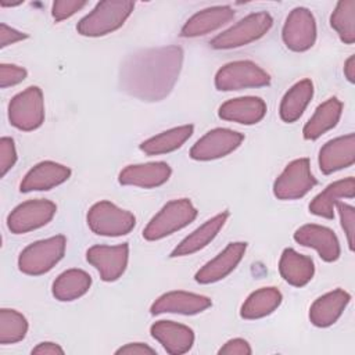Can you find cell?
I'll return each mask as SVG.
<instances>
[{
  "label": "cell",
  "mask_w": 355,
  "mask_h": 355,
  "mask_svg": "<svg viewBox=\"0 0 355 355\" xmlns=\"http://www.w3.org/2000/svg\"><path fill=\"white\" fill-rule=\"evenodd\" d=\"M330 25L341 42L352 44L355 42V0L338 1L330 15Z\"/></svg>",
  "instance_id": "32"
},
{
  "label": "cell",
  "mask_w": 355,
  "mask_h": 355,
  "mask_svg": "<svg viewBox=\"0 0 355 355\" xmlns=\"http://www.w3.org/2000/svg\"><path fill=\"white\" fill-rule=\"evenodd\" d=\"M32 354H35V355H64V349L55 343L44 341V343L37 344L32 349Z\"/></svg>",
  "instance_id": "41"
},
{
  "label": "cell",
  "mask_w": 355,
  "mask_h": 355,
  "mask_svg": "<svg viewBox=\"0 0 355 355\" xmlns=\"http://www.w3.org/2000/svg\"><path fill=\"white\" fill-rule=\"evenodd\" d=\"M269 85L270 75L250 60L227 62L219 68L215 75V87L220 92L263 87Z\"/></svg>",
  "instance_id": "7"
},
{
  "label": "cell",
  "mask_w": 355,
  "mask_h": 355,
  "mask_svg": "<svg viewBox=\"0 0 355 355\" xmlns=\"http://www.w3.org/2000/svg\"><path fill=\"white\" fill-rule=\"evenodd\" d=\"M28 333L26 318L10 308L0 309V344H15L25 338Z\"/></svg>",
  "instance_id": "33"
},
{
  "label": "cell",
  "mask_w": 355,
  "mask_h": 355,
  "mask_svg": "<svg viewBox=\"0 0 355 355\" xmlns=\"http://www.w3.org/2000/svg\"><path fill=\"white\" fill-rule=\"evenodd\" d=\"M234 18V10L229 6H214L204 8L190 17L182 26L180 36L198 37L219 29Z\"/></svg>",
  "instance_id": "23"
},
{
  "label": "cell",
  "mask_w": 355,
  "mask_h": 355,
  "mask_svg": "<svg viewBox=\"0 0 355 355\" xmlns=\"http://www.w3.org/2000/svg\"><path fill=\"white\" fill-rule=\"evenodd\" d=\"M338 215H340V222L344 229V233L347 236L348 247L351 251H354V233H355V209L352 205L337 201L336 204Z\"/></svg>",
  "instance_id": "34"
},
{
  "label": "cell",
  "mask_w": 355,
  "mask_h": 355,
  "mask_svg": "<svg viewBox=\"0 0 355 355\" xmlns=\"http://www.w3.org/2000/svg\"><path fill=\"white\" fill-rule=\"evenodd\" d=\"M294 240L304 247L316 250L319 257L326 262H334L340 258V241L336 233L326 226L315 223L304 225L295 230Z\"/></svg>",
  "instance_id": "16"
},
{
  "label": "cell",
  "mask_w": 355,
  "mask_h": 355,
  "mask_svg": "<svg viewBox=\"0 0 355 355\" xmlns=\"http://www.w3.org/2000/svg\"><path fill=\"white\" fill-rule=\"evenodd\" d=\"M343 112V103L337 97H330L322 103L308 119L302 129V136L305 140H316L330 129H333Z\"/></svg>",
  "instance_id": "27"
},
{
  "label": "cell",
  "mask_w": 355,
  "mask_h": 355,
  "mask_svg": "<svg viewBox=\"0 0 355 355\" xmlns=\"http://www.w3.org/2000/svg\"><path fill=\"white\" fill-rule=\"evenodd\" d=\"M266 103L261 97L245 96L225 101L219 107L218 115L223 121H230L241 125H254L263 119V116L266 115Z\"/></svg>",
  "instance_id": "21"
},
{
  "label": "cell",
  "mask_w": 355,
  "mask_h": 355,
  "mask_svg": "<svg viewBox=\"0 0 355 355\" xmlns=\"http://www.w3.org/2000/svg\"><path fill=\"white\" fill-rule=\"evenodd\" d=\"M279 273L294 287H304L315 275L313 261L293 248H284L279 261Z\"/></svg>",
  "instance_id": "26"
},
{
  "label": "cell",
  "mask_w": 355,
  "mask_h": 355,
  "mask_svg": "<svg viewBox=\"0 0 355 355\" xmlns=\"http://www.w3.org/2000/svg\"><path fill=\"white\" fill-rule=\"evenodd\" d=\"M10 123L24 132H31L44 122V100L40 87L29 86L15 94L8 103Z\"/></svg>",
  "instance_id": "8"
},
{
  "label": "cell",
  "mask_w": 355,
  "mask_h": 355,
  "mask_svg": "<svg viewBox=\"0 0 355 355\" xmlns=\"http://www.w3.org/2000/svg\"><path fill=\"white\" fill-rule=\"evenodd\" d=\"M247 250V243L236 241L227 244V247L220 251L215 258L208 261L194 276V280L200 284H211L225 279L230 275L236 266L243 259Z\"/></svg>",
  "instance_id": "14"
},
{
  "label": "cell",
  "mask_w": 355,
  "mask_h": 355,
  "mask_svg": "<svg viewBox=\"0 0 355 355\" xmlns=\"http://www.w3.org/2000/svg\"><path fill=\"white\" fill-rule=\"evenodd\" d=\"M150 333L171 355L186 354L194 344V331L189 326L173 320L155 322L151 324Z\"/></svg>",
  "instance_id": "19"
},
{
  "label": "cell",
  "mask_w": 355,
  "mask_h": 355,
  "mask_svg": "<svg viewBox=\"0 0 355 355\" xmlns=\"http://www.w3.org/2000/svg\"><path fill=\"white\" fill-rule=\"evenodd\" d=\"M272 25L273 18L269 12H252L232 25L229 29L216 35L211 40V47L216 50H227L250 44L266 35Z\"/></svg>",
  "instance_id": "5"
},
{
  "label": "cell",
  "mask_w": 355,
  "mask_h": 355,
  "mask_svg": "<svg viewBox=\"0 0 355 355\" xmlns=\"http://www.w3.org/2000/svg\"><path fill=\"white\" fill-rule=\"evenodd\" d=\"M67 239L62 234L35 241L21 251L18 257V268L25 275H44L62 259Z\"/></svg>",
  "instance_id": "4"
},
{
  "label": "cell",
  "mask_w": 355,
  "mask_h": 355,
  "mask_svg": "<svg viewBox=\"0 0 355 355\" xmlns=\"http://www.w3.org/2000/svg\"><path fill=\"white\" fill-rule=\"evenodd\" d=\"M172 169L164 161L128 165L119 172L118 180L123 186L154 189L162 186L171 178Z\"/></svg>",
  "instance_id": "20"
},
{
  "label": "cell",
  "mask_w": 355,
  "mask_h": 355,
  "mask_svg": "<svg viewBox=\"0 0 355 355\" xmlns=\"http://www.w3.org/2000/svg\"><path fill=\"white\" fill-rule=\"evenodd\" d=\"M92 286V277L82 269H68L60 273L51 286V293L55 300L67 302L85 295Z\"/></svg>",
  "instance_id": "29"
},
{
  "label": "cell",
  "mask_w": 355,
  "mask_h": 355,
  "mask_svg": "<svg viewBox=\"0 0 355 355\" xmlns=\"http://www.w3.org/2000/svg\"><path fill=\"white\" fill-rule=\"evenodd\" d=\"M244 140V135L227 128H216L207 132L190 148V157L196 161H211L229 155Z\"/></svg>",
  "instance_id": "12"
},
{
  "label": "cell",
  "mask_w": 355,
  "mask_h": 355,
  "mask_svg": "<svg viewBox=\"0 0 355 355\" xmlns=\"http://www.w3.org/2000/svg\"><path fill=\"white\" fill-rule=\"evenodd\" d=\"M219 355H251L252 349L244 338H232L226 341L218 351Z\"/></svg>",
  "instance_id": "38"
},
{
  "label": "cell",
  "mask_w": 355,
  "mask_h": 355,
  "mask_svg": "<svg viewBox=\"0 0 355 355\" xmlns=\"http://www.w3.org/2000/svg\"><path fill=\"white\" fill-rule=\"evenodd\" d=\"M69 176L71 169L68 166L54 161H42L28 171L19 184V190L22 193L51 190L67 182Z\"/></svg>",
  "instance_id": "18"
},
{
  "label": "cell",
  "mask_w": 355,
  "mask_h": 355,
  "mask_svg": "<svg viewBox=\"0 0 355 355\" xmlns=\"http://www.w3.org/2000/svg\"><path fill=\"white\" fill-rule=\"evenodd\" d=\"M355 162V135L336 137L324 143L319 151V168L324 175L345 169Z\"/></svg>",
  "instance_id": "17"
},
{
  "label": "cell",
  "mask_w": 355,
  "mask_h": 355,
  "mask_svg": "<svg viewBox=\"0 0 355 355\" xmlns=\"http://www.w3.org/2000/svg\"><path fill=\"white\" fill-rule=\"evenodd\" d=\"M17 162V150L14 140L11 137L0 139V176H6V173L15 165Z\"/></svg>",
  "instance_id": "36"
},
{
  "label": "cell",
  "mask_w": 355,
  "mask_h": 355,
  "mask_svg": "<svg viewBox=\"0 0 355 355\" xmlns=\"http://www.w3.org/2000/svg\"><path fill=\"white\" fill-rule=\"evenodd\" d=\"M344 75L348 79V82H355V55H349L348 60L344 64Z\"/></svg>",
  "instance_id": "42"
},
{
  "label": "cell",
  "mask_w": 355,
  "mask_h": 355,
  "mask_svg": "<svg viewBox=\"0 0 355 355\" xmlns=\"http://www.w3.org/2000/svg\"><path fill=\"white\" fill-rule=\"evenodd\" d=\"M193 125H183L161 132L140 144V150L147 155H161L180 148L193 135Z\"/></svg>",
  "instance_id": "31"
},
{
  "label": "cell",
  "mask_w": 355,
  "mask_h": 355,
  "mask_svg": "<svg viewBox=\"0 0 355 355\" xmlns=\"http://www.w3.org/2000/svg\"><path fill=\"white\" fill-rule=\"evenodd\" d=\"M19 4H22V1H18V3H7V1H0V6L1 7H15V6H19Z\"/></svg>",
  "instance_id": "43"
},
{
  "label": "cell",
  "mask_w": 355,
  "mask_h": 355,
  "mask_svg": "<svg viewBox=\"0 0 355 355\" xmlns=\"http://www.w3.org/2000/svg\"><path fill=\"white\" fill-rule=\"evenodd\" d=\"M212 305L211 298L189 293V291H169L159 295L150 306L151 315L159 313H180V315H197L204 312Z\"/></svg>",
  "instance_id": "15"
},
{
  "label": "cell",
  "mask_w": 355,
  "mask_h": 355,
  "mask_svg": "<svg viewBox=\"0 0 355 355\" xmlns=\"http://www.w3.org/2000/svg\"><path fill=\"white\" fill-rule=\"evenodd\" d=\"M57 205L50 200H28L17 205L7 216V227L14 234H24L47 225L55 215Z\"/></svg>",
  "instance_id": "10"
},
{
  "label": "cell",
  "mask_w": 355,
  "mask_h": 355,
  "mask_svg": "<svg viewBox=\"0 0 355 355\" xmlns=\"http://www.w3.org/2000/svg\"><path fill=\"white\" fill-rule=\"evenodd\" d=\"M282 39L287 49L301 53L309 50L316 42V21L313 14L305 7H297L287 15Z\"/></svg>",
  "instance_id": "11"
},
{
  "label": "cell",
  "mask_w": 355,
  "mask_h": 355,
  "mask_svg": "<svg viewBox=\"0 0 355 355\" xmlns=\"http://www.w3.org/2000/svg\"><path fill=\"white\" fill-rule=\"evenodd\" d=\"M355 197V179L348 176L345 179L336 180L330 183L323 191L313 197L309 202L311 214L333 219L334 218V207L340 198H354Z\"/></svg>",
  "instance_id": "25"
},
{
  "label": "cell",
  "mask_w": 355,
  "mask_h": 355,
  "mask_svg": "<svg viewBox=\"0 0 355 355\" xmlns=\"http://www.w3.org/2000/svg\"><path fill=\"white\" fill-rule=\"evenodd\" d=\"M89 229L97 236L118 237L125 236L136 226L132 212L122 209L111 201L103 200L90 207L86 215Z\"/></svg>",
  "instance_id": "6"
},
{
  "label": "cell",
  "mask_w": 355,
  "mask_h": 355,
  "mask_svg": "<svg viewBox=\"0 0 355 355\" xmlns=\"http://www.w3.org/2000/svg\"><path fill=\"white\" fill-rule=\"evenodd\" d=\"M28 35L24 33V32H19L6 24H0V47L4 49L10 44H14L19 40H24L26 39Z\"/></svg>",
  "instance_id": "39"
},
{
  "label": "cell",
  "mask_w": 355,
  "mask_h": 355,
  "mask_svg": "<svg viewBox=\"0 0 355 355\" xmlns=\"http://www.w3.org/2000/svg\"><path fill=\"white\" fill-rule=\"evenodd\" d=\"M282 300V293L276 287L258 288L251 293L243 302L240 316L247 320L265 318L279 308Z\"/></svg>",
  "instance_id": "30"
},
{
  "label": "cell",
  "mask_w": 355,
  "mask_h": 355,
  "mask_svg": "<svg viewBox=\"0 0 355 355\" xmlns=\"http://www.w3.org/2000/svg\"><path fill=\"white\" fill-rule=\"evenodd\" d=\"M86 4L87 1L83 0H57L53 3L51 15L57 22H60L80 11L83 7H86Z\"/></svg>",
  "instance_id": "35"
},
{
  "label": "cell",
  "mask_w": 355,
  "mask_h": 355,
  "mask_svg": "<svg viewBox=\"0 0 355 355\" xmlns=\"http://www.w3.org/2000/svg\"><path fill=\"white\" fill-rule=\"evenodd\" d=\"M183 55V50L179 46L135 51L121 65V89L141 101L154 103L164 100L179 79Z\"/></svg>",
  "instance_id": "1"
},
{
  "label": "cell",
  "mask_w": 355,
  "mask_h": 355,
  "mask_svg": "<svg viewBox=\"0 0 355 355\" xmlns=\"http://www.w3.org/2000/svg\"><path fill=\"white\" fill-rule=\"evenodd\" d=\"M197 218V209L189 198L166 202L143 229V237L148 241L161 240L186 227Z\"/></svg>",
  "instance_id": "3"
},
{
  "label": "cell",
  "mask_w": 355,
  "mask_h": 355,
  "mask_svg": "<svg viewBox=\"0 0 355 355\" xmlns=\"http://www.w3.org/2000/svg\"><path fill=\"white\" fill-rule=\"evenodd\" d=\"M116 355H155L157 351L144 343H129L115 351Z\"/></svg>",
  "instance_id": "40"
},
{
  "label": "cell",
  "mask_w": 355,
  "mask_h": 355,
  "mask_svg": "<svg viewBox=\"0 0 355 355\" xmlns=\"http://www.w3.org/2000/svg\"><path fill=\"white\" fill-rule=\"evenodd\" d=\"M308 158L291 161L273 183V194L279 200H297L316 186Z\"/></svg>",
  "instance_id": "9"
},
{
  "label": "cell",
  "mask_w": 355,
  "mask_h": 355,
  "mask_svg": "<svg viewBox=\"0 0 355 355\" xmlns=\"http://www.w3.org/2000/svg\"><path fill=\"white\" fill-rule=\"evenodd\" d=\"M351 301L349 293L343 288L329 291L313 301L309 308V320L316 327H329L334 324Z\"/></svg>",
  "instance_id": "22"
},
{
  "label": "cell",
  "mask_w": 355,
  "mask_h": 355,
  "mask_svg": "<svg viewBox=\"0 0 355 355\" xmlns=\"http://www.w3.org/2000/svg\"><path fill=\"white\" fill-rule=\"evenodd\" d=\"M229 218V212L223 211L211 219L205 220L200 227H197L194 232H191L189 236H186L171 252L172 258L176 257H186L191 255L194 252H198L200 250L205 248L219 233V230L223 227Z\"/></svg>",
  "instance_id": "24"
},
{
  "label": "cell",
  "mask_w": 355,
  "mask_h": 355,
  "mask_svg": "<svg viewBox=\"0 0 355 355\" xmlns=\"http://www.w3.org/2000/svg\"><path fill=\"white\" fill-rule=\"evenodd\" d=\"M135 8L133 1L128 0H105L85 15L76 25V31L82 36L100 37L119 29Z\"/></svg>",
  "instance_id": "2"
},
{
  "label": "cell",
  "mask_w": 355,
  "mask_h": 355,
  "mask_svg": "<svg viewBox=\"0 0 355 355\" xmlns=\"http://www.w3.org/2000/svg\"><path fill=\"white\" fill-rule=\"evenodd\" d=\"M87 262L98 272L101 280L115 282L126 270L129 259V244L93 245L86 251Z\"/></svg>",
  "instance_id": "13"
},
{
  "label": "cell",
  "mask_w": 355,
  "mask_h": 355,
  "mask_svg": "<svg viewBox=\"0 0 355 355\" xmlns=\"http://www.w3.org/2000/svg\"><path fill=\"white\" fill-rule=\"evenodd\" d=\"M28 72L25 68L14 64H1L0 65V87L6 89L15 86L25 80Z\"/></svg>",
  "instance_id": "37"
},
{
  "label": "cell",
  "mask_w": 355,
  "mask_h": 355,
  "mask_svg": "<svg viewBox=\"0 0 355 355\" xmlns=\"http://www.w3.org/2000/svg\"><path fill=\"white\" fill-rule=\"evenodd\" d=\"M313 97V83L311 79H302L293 85L283 96L279 114L283 122L293 123L304 114Z\"/></svg>",
  "instance_id": "28"
}]
</instances>
